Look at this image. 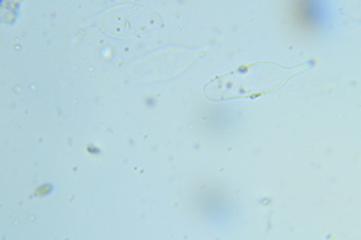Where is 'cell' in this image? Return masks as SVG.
Masks as SVG:
<instances>
[{"label": "cell", "instance_id": "obj_1", "mask_svg": "<svg viewBox=\"0 0 361 240\" xmlns=\"http://www.w3.org/2000/svg\"><path fill=\"white\" fill-rule=\"evenodd\" d=\"M293 74L295 72H292L289 68L274 63L248 65L214 78L207 86L205 94L208 98L219 101L255 98L281 87Z\"/></svg>", "mask_w": 361, "mask_h": 240}]
</instances>
